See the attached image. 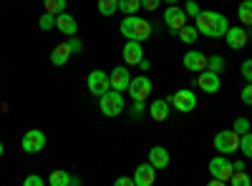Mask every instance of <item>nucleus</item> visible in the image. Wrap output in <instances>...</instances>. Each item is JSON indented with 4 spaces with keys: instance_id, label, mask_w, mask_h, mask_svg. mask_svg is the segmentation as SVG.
<instances>
[{
    "instance_id": "obj_1",
    "label": "nucleus",
    "mask_w": 252,
    "mask_h": 186,
    "mask_svg": "<svg viewBox=\"0 0 252 186\" xmlns=\"http://www.w3.org/2000/svg\"><path fill=\"white\" fill-rule=\"evenodd\" d=\"M194 20H197L194 26H197L199 35H207V38H224V33L229 30V20L215 10H202Z\"/></svg>"
},
{
    "instance_id": "obj_2",
    "label": "nucleus",
    "mask_w": 252,
    "mask_h": 186,
    "mask_svg": "<svg viewBox=\"0 0 252 186\" xmlns=\"http://www.w3.org/2000/svg\"><path fill=\"white\" fill-rule=\"evenodd\" d=\"M119 30L126 40H139V43H144V40L154 33V26L146 23V20L139 18V15H124Z\"/></svg>"
},
{
    "instance_id": "obj_3",
    "label": "nucleus",
    "mask_w": 252,
    "mask_h": 186,
    "mask_svg": "<svg viewBox=\"0 0 252 186\" xmlns=\"http://www.w3.org/2000/svg\"><path fill=\"white\" fill-rule=\"evenodd\" d=\"M98 108H101V113L106 116V118H116V116H121V113H124V108H126L121 91L109 88L103 96H98Z\"/></svg>"
},
{
    "instance_id": "obj_4",
    "label": "nucleus",
    "mask_w": 252,
    "mask_h": 186,
    "mask_svg": "<svg viewBox=\"0 0 252 186\" xmlns=\"http://www.w3.org/2000/svg\"><path fill=\"white\" fill-rule=\"evenodd\" d=\"M215 149L224 156H232L240 151V133L235 129H227V131H220L215 136Z\"/></svg>"
},
{
    "instance_id": "obj_5",
    "label": "nucleus",
    "mask_w": 252,
    "mask_h": 186,
    "mask_svg": "<svg viewBox=\"0 0 252 186\" xmlns=\"http://www.w3.org/2000/svg\"><path fill=\"white\" fill-rule=\"evenodd\" d=\"M169 106L177 108L179 113H192L197 108V96L194 91H189V88H179L169 96Z\"/></svg>"
},
{
    "instance_id": "obj_6",
    "label": "nucleus",
    "mask_w": 252,
    "mask_h": 186,
    "mask_svg": "<svg viewBox=\"0 0 252 186\" xmlns=\"http://www.w3.org/2000/svg\"><path fill=\"white\" fill-rule=\"evenodd\" d=\"M207 166H209V174H212L215 179H220V181H229V176H232L235 174V166H232V161H229L224 154H220V156H215L212 161H209L207 163Z\"/></svg>"
},
{
    "instance_id": "obj_7",
    "label": "nucleus",
    "mask_w": 252,
    "mask_h": 186,
    "mask_svg": "<svg viewBox=\"0 0 252 186\" xmlns=\"http://www.w3.org/2000/svg\"><path fill=\"white\" fill-rule=\"evenodd\" d=\"M20 146H23L26 154L43 151V149H46V133L40 131V129H31V131H26L23 138H20Z\"/></svg>"
},
{
    "instance_id": "obj_8",
    "label": "nucleus",
    "mask_w": 252,
    "mask_h": 186,
    "mask_svg": "<svg viewBox=\"0 0 252 186\" xmlns=\"http://www.w3.org/2000/svg\"><path fill=\"white\" fill-rule=\"evenodd\" d=\"M164 23H166V28H169V33H172V35H177V33H179V28H184V26H187V13H184V8L169 5V8L164 10Z\"/></svg>"
},
{
    "instance_id": "obj_9",
    "label": "nucleus",
    "mask_w": 252,
    "mask_h": 186,
    "mask_svg": "<svg viewBox=\"0 0 252 186\" xmlns=\"http://www.w3.org/2000/svg\"><path fill=\"white\" fill-rule=\"evenodd\" d=\"M111 88V80H109V73L106 71H101V68H94L89 73V91L94 96H103Z\"/></svg>"
},
{
    "instance_id": "obj_10",
    "label": "nucleus",
    "mask_w": 252,
    "mask_h": 186,
    "mask_svg": "<svg viewBox=\"0 0 252 186\" xmlns=\"http://www.w3.org/2000/svg\"><path fill=\"white\" fill-rule=\"evenodd\" d=\"M129 96L131 101H144L152 96V80L146 78V76H139V78H131V83H129Z\"/></svg>"
},
{
    "instance_id": "obj_11",
    "label": "nucleus",
    "mask_w": 252,
    "mask_h": 186,
    "mask_svg": "<svg viewBox=\"0 0 252 186\" xmlns=\"http://www.w3.org/2000/svg\"><path fill=\"white\" fill-rule=\"evenodd\" d=\"M197 86L204 91V93H217L222 88V80H220V73L204 68L199 76H197Z\"/></svg>"
},
{
    "instance_id": "obj_12",
    "label": "nucleus",
    "mask_w": 252,
    "mask_h": 186,
    "mask_svg": "<svg viewBox=\"0 0 252 186\" xmlns=\"http://www.w3.org/2000/svg\"><path fill=\"white\" fill-rule=\"evenodd\" d=\"M109 80H111V88L114 91H129V83H131V76H129V68H126V63L124 66H116L111 73H109Z\"/></svg>"
},
{
    "instance_id": "obj_13",
    "label": "nucleus",
    "mask_w": 252,
    "mask_h": 186,
    "mask_svg": "<svg viewBox=\"0 0 252 186\" xmlns=\"http://www.w3.org/2000/svg\"><path fill=\"white\" fill-rule=\"evenodd\" d=\"M182 63L187 71H192V73H202L207 68V55L202 51H187L184 58H182Z\"/></svg>"
},
{
    "instance_id": "obj_14",
    "label": "nucleus",
    "mask_w": 252,
    "mask_h": 186,
    "mask_svg": "<svg viewBox=\"0 0 252 186\" xmlns=\"http://www.w3.org/2000/svg\"><path fill=\"white\" fill-rule=\"evenodd\" d=\"M144 58V46L139 40H126L124 46V63L126 66H139V60Z\"/></svg>"
},
{
    "instance_id": "obj_15",
    "label": "nucleus",
    "mask_w": 252,
    "mask_h": 186,
    "mask_svg": "<svg viewBox=\"0 0 252 186\" xmlns=\"http://www.w3.org/2000/svg\"><path fill=\"white\" fill-rule=\"evenodd\" d=\"M157 179V169L152 166V163H141V166H136L134 171V186H152Z\"/></svg>"
},
{
    "instance_id": "obj_16",
    "label": "nucleus",
    "mask_w": 252,
    "mask_h": 186,
    "mask_svg": "<svg viewBox=\"0 0 252 186\" xmlns=\"http://www.w3.org/2000/svg\"><path fill=\"white\" fill-rule=\"evenodd\" d=\"M224 38H227V46L232 48V51H242L245 46H247V30L245 28H232L229 26V30L224 33Z\"/></svg>"
},
{
    "instance_id": "obj_17",
    "label": "nucleus",
    "mask_w": 252,
    "mask_h": 186,
    "mask_svg": "<svg viewBox=\"0 0 252 186\" xmlns=\"http://www.w3.org/2000/svg\"><path fill=\"white\" fill-rule=\"evenodd\" d=\"M56 30H61L63 35H76V30H78V23H76V18L71 15V13H58L56 15Z\"/></svg>"
},
{
    "instance_id": "obj_18",
    "label": "nucleus",
    "mask_w": 252,
    "mask_h": 186,
    "mask_svg": "<svg viewBox=\"0 0 252 186\" xmlns=\"http://www.w3.org/2000/svg\"><path fill=\"white\" fill-rule=\"evenodd\" d=\"M169 161H172V156H169V151H166L164 146H154L152 151H149V163L159 171V169H166L169 166Z\"/></svg>"
},
{
    "instance_id": "obj_19",
    "label": "nucleus",
    "mask_w": 252,
    "mask_h": 186,
    "mask_svg": "<svg viewBox=\"0 0 252 186\" xmlns=\"http://www.w3.org/2000/svg\"><path fill=\"white\" fill-rule=\"evenodd\" d=\"M71 55H73V53H71L68 43H58V46H53V51H51V63H53V66H66Z\"/></svg>"
},
{
    "instance_id": "obj_20",
    "label": "nucleus",
    "mask_w": 252,
    "mask_h": 186,
    "mask_svg": "<svg viewBox=\"0 0 252 186\" xmlns=\"http://www.w3.org/2000/svg\"><path fill=\"white\" fill-rule=\"evenodd\" d=\"M149 116L154 121H166V118H169V101H161V98L152 101L149 103Z\"/></svg>"
},
{
    "instance_id": "obj_21",
    "label": "nucleus",
    "mask_w": 252,
    "mask_h": 186,
    "mask_svg": "<svg viewBox=\"0 0 252 186\" xmlns=\"http://www.w3.org/2000/svg\"><path fill=\"white\" fill-rule=\"evenodd\" d=\"M177 38L182 40V43H187V46H194L197 38H199V30H197V26H184V28H179Z\"/></svg>"
},
{
    "instance_id": "obj_22",
    "label": "nucleus",
    "mask_w": 252,
    "mask_h": 186,
    "mask_svg": "<svg viewBox=\"0 0 252 186\" xmlns=\"http://www.w3.org/2000/svg\"><path fill=\"white\" fill-rule=\"evenodd\" d=\"M237 18L245 28H252V0H242L237 8Z\"/></svg>"
},
{
    "instance_id": "obj_23",
    "label": "nucleus",
    "mask_w": 252,
    "mask_h": 186,
    "mask_svg": "<svg viewBox=\"0 0 252 186\" xmlns=\"http://www.w3.org/2000/svg\"><path fill=\"white\" fill-rule=\"evenodd\" d=\"M71 179H73V176H71L66 169H56V171L48 176V184H51V186H68Z\"/></svg>"
},
{
    "instance_id": "obj_24",
    "label": "nucleus",
    "mask_w": 252,
    "mask_h": 186,
    "mask_svg": "<svg viewBox=\"0 0 252 186\" xmlns=\"http://www.w3.org/2000/svg\"><path fill=\"white\" fill-rule=\"evenodd\" d=\"M119 10L124 15H136L141 10V0H119Z\"/></svg>"
},
{
    "instance_id": "obj_25",
    "label": "nucleus",
    "mask_w": 252,
    "mask_h": 186,
    "mask_svg": "<svg viewBox=\"0 0 252 186\" xmlns=\"http://www.w3.org/2000/svg\"><path fill=\"white\" fill-rule=\"evenodd\" d=\"M240 151H242L245 159H252V131L240 136Z\"/></svg>"
},
{
    "instance_id": "obj_26",
    "label": "nucleus",
    "mask_w": 252,
    "mask_h": 186,
    "mask_svg": "<svg viewBox=\"0 0 252 186\" xmlns=\"http://www.w3.org/2000/svg\"><path fill=\"white\" fill-rule=\"evenodd\" d=\"M119 10V0H98V13L101 15H114Z\"/></svg>"
},
{
    "instance_id": "obj_27",
    "label": "nucleus",
    "mask_w": 252,
    "mask_h": 186,
    "mask_svg": "<svg viewBox=\"0 0 252 186\" xmlns=\"http://www.w3.org/2000/svg\"><path fill=\"white\" fill-rule=\"evenodd\" d=\"M43 8H46V13L58 15V13L66 10V0H43Z\"/></svg>"
},
{
    "instance_id": "obj_28",
    "label": "nucleus",
    "mask_w": 252,
    "mask_h": 186,
    "mask_svg": "<svg viewBox=\"0 0 252 186\" xmlns=\"http://www.w3.org/2000/svg\"><path fill=\"white\" fill-rule=\"evenodd\" d=\"M227 184H232V186H250V184H252V179H250V176L245 174V169H242V171H235L232 176H229V181H227Z\"/></svg>"
},
{
    "instance_id": "obj_29",
    "label": "nucleus",
    "mask_w": 252,
    "mask_h": 186,
    "mask_svg": "<svg viewBox=\"0 0 252 186\" xmlns=\"http://www.w3.org/2000/svg\"><path fill=\"white\" fill-rule=\"evenodd\" d=\"M38 26H40V30H53L56 28V15L53 13H43L38 18Z\"/></svg>"
},
{
    "instance_id": "obj_30",
    "label": "nucleus",
    "mask_w": 252,
    "mask_h": 186,
    "mask_svg": "<svg viewBox=\"0 0 252 186\" xmlns=\"http://www.w3.org/2000/svg\"><path fill=\"white\" fill-rule=\"evenodd\" d=\"M207 68L215 71V73H222L224 71V58L222 55H209L207 58Z\"/></svg>"
},
{
    "instance_id": "obj_31",
    "label": "nucleus",
    "mask_w": 252,
    "mask_h": 186,
    "mask_svg": "<svg viewBox=\"0 0 252 186\" xmlns=\"http://www.w3.org/2000/svg\"><path fill=\"white\" fill-rule=\"evenodd\" d=\"M232 129H235V131H237V133L242 136V133H247V131H250L252 126H250V121H247L245 116H240V118H235V123H232Z\"/></svg>"
},
{
    "instance_id": "obj_32",
    "label": "nucleus",
    "mask_w": 252,
    "mask_h": 186,
    "mask_svg": "<svg viewBox=\"0 0 252 186\" xmlns=\"http://www.w3.org/2000/svg\"><path fill=\"white\" fill-rule=\"evenodd\" d=\"M240 73H242V78L247 80V83H252V58H247L245 63H242V68H240Z\"/></svg>"
},
{
    "instance_id": "obj_33",
    "label": "nucleus",
    "mask_w": 252,
    "mask_h": 186,
    "mask_svg": "<svg viewBox=\"0 0 252 186\" xmlns=\"http://www.w3.org/2000/svg\"><path fill=\"white\" fill-rule=\"evenodd\" d=\"M184 13H187V15H192V18H197V15L202 13V10H199V5H197V0H187Z\"/></svg>"
},
{
    "instance_id": "obj_34",
    "label": "nucleus",
    "mask_w": 252,
    "mask_h": 186,
    "mask_svg": "<svg viewBox=\"0 0 252 186\" xmlns=\"http://www.w3.org/2000/svg\"><path fill=\"white\" fill-rule=\"evenodd\" d=\"M66 43H68V48H71V53H73V55L83 51V43H81V38H76V35H71V40H66Z\"/></svg>"
},
{
    "instance_id": "obj_35",
    "label": "nucleus",
    "mask_w": 252,
    "mask_h": 186,
    "mask_svg": "<svg viewBox=\"0 0 252 186\" xmlns=\"http://www.w3.org/2000/svg\"><path fill=\"white\" fill-rule=\"evenodd\" d=\"M43 184H46V179H40V176H35V174H31V176L23 179V186H43Z\"/></svg>"
},
{
    "instance_id": "obj_36",
    "label": "nucleus",
    "mask_w": 252,
    "mask_h": 186,
    "mask_svg": "<svg viewBox=\"0 0 252 186\" xmlns=\"http://www.w3.org/2000/svg\"><path fill=\"white\" fill-rule=\"evenodd\" d=\"M240 98H242V103H247V106H252V83H247V86L242 88Z\"/></svg>"
},
{
    "instance_id": "obj_37",
    "label": "nucleus",
    "mask_w": 252,
    "mask_h": 186,
    "mask_svg": "<svg viewBox=\"0 0 252 186\" xmlns=\"http://www.w3.org/2000/svg\"><path fill=\"white\" fill-rule=\"evenodd\" d=\"M159 5H161V0H141V8L146 10H159Z\"/></svg>"
},
{
    "instance_id": "obj_38",
    "label": "nucleus",
    "mask_w": 252,
    "mask_h": 186,
    "mask_svg": "<svg viewBox=\"0 0 252 186\" xmlns=\"http://www.w3.org/2000/svg\"><path fill=\"white\" fill-rule=\"evenodd\" d=\"M144 101H134V106H131V113L136 116V118H141V113H144Z\"/></svg>"
},
{
    "instance_id": "obj_39",
    "label": "nucleus",
    "mask_w": 252,
    "mask_h": 186,
    "mask_svg": "<svg viewBox=\"0 0 252 186\" xmlns=\"http://www.w3.org/2000/svg\"><path fill=\"white\" fill-rule=\"evenodd\" d=\"M116 186H134V176H119Z\"/></svg>"
},
{
    "instance_id": "obj_40",
    "label": "nucleus",
    "mask_w": 252,
    "mask_h": 186,
    "mask_svg": "<svg viewBox=\"0 0 252 186\" xmlns=\"http://www.w3.org/2000/svg\"><path fill=\"white\" fill-rule=\"evenodd\" d=\"M139 68H141L144 73L149 71V68H152V63H149V58H141V60H139Z\"/></svg>"
},
{
    "instance_id": "obj_41",
    "label": "nucleus",
    "mask_w": 252,
    "mask_h": 186,
    "mask_svg": "<svg viewBox=\"0 0 252 186\" xmlns=\"http://www.w3.org/2000/svg\"><path fill=\"white\" fill-rule=\"evenodd\" d=\"M232 166H235V171H242V169H245V161L240 159V161H235V163H232Z\"/></svg>"
},
{
    "instance_id": "obj_42",
    "label": "nucleus",
    "mask_w": 252,
    "mask_h": 186,
    "mask_svg": "<svg viewBox=\"0 0 252 186\" xmlns=\"http://www.w3.org/2000/svg\"><path fill=\"white\" fill-rule=\"evenodd\" d=\"M3 154H5V143H3V141H0V156H3Z\"/></svg>"
},
{
    "instance_id": "obj_43",
    "label": "nucleus",
    "mask_w": 252,
    "mask_h": 186,
    "mask_svg": "<svg viewBox=\"0 0 252 186\" xmlns=\"http://www.w3.org/2000/svg\"><path fill=\"white\" fill-rule=\"evenodd\" d=\"M161 3H169V5H177V3H179V0H161Z\"/></svg>"
}]
</instances>
